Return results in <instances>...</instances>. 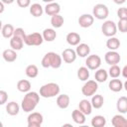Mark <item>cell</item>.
<instances>
[{
  "label": "cell",
  "instance_id": "obj_14",
  "mask_svg": "<svg viewBox=\"0 0 127 127\" xmlns=\"http://www.w3.org/2000/svg\"><path fill=\"white\" fill-rule=\"evenodd\" d=\"M92 105L91 102L87 99H81L78 103V109L85 115H90L92 112Z\"/></svg>",
  "mask_w": 127,
  "mask_h": 127
},
{
  "label": "cell",
  "instance_id": "obj_46",
  "mask_svg": "<svg viewBox=\"0 0 127 127\" xmlns=\"http://www.w3.org/2000/svg\"><path fill=\"white\" fill-rule=\"evenodd\" d=\"M123 88H124V89L127 91V79H126V81L123 83Z\"/></svg>",
  "mask_w": 127,
  "mask_h": 127
},
{
  "label": "cell",
  "instance_id": "obj_25",
  "mask_svg": "<svg viewBox=\"0 0 127 127\" xmlns=\"http://www.w3.org/2000/svg\"><path fill=\"white\" fill-rule=\"evenodd\" d=\"M108 78V71L105 70L104 68H98L95 70L94 73V79L96 82H104Z\"/></svg>",
  "mask_w": 127,
  "mask_h": 127
},
{
  "label": "cell",
  "instance_id": "obj_23",
  "mask_svg": "<svg viewBox=\"0 0 127 127\" xmlns=\"http://www.w3.org/2000/svg\"><path fill=\"white\" fill-rule=\"evenodd\" d=\"M42 35H43L44 41H47V42H53L57 38V32L53 28H47V29H45L43 31V34Z\"/></svg>",
  "mask_w": 127,
  "mask_h": 127
},
{
  "label": "cell",
  "instance_id": "obj_30",
  "mask_svg": "<svg viewBox=\"0 0 127 127\" xmlns=\"http://www.w3.org/2000/svg\"><path fill=\"white\" fill-rule=\"evenodd\" d=\"M44 117L40 112H32L27 117V123H40L42 124Z\"/></svg>",
  "mask_w": 127,
  "mask_h": 127
},
{
  "label": "cell",
  "instance_id": "obj_7",
  "mask_svg": "<svg viewBox=\"0 0 127 127\" xmlns=\"http://www.w3.org/2000/svg\"><path fill=\"white\" fill-rule=\"evenodd\" d=\"M43 42H44L43 35L38 32H34L32 34L27 35L25 39V44L27 46H41Z\"/></svg>",
  "mask_w": 127,
  "mask_h": 127
},
{
  "label": "cell",
  "instance_id": "obj_18",
  "mask_svg": "<svg viewBox=\"0 0 127 127\" xmlns=\"http://www.w3.org/2000/svg\"><path fill=\"white\" fill-rule=\"evenodd\" d=\"M111 123L113 127H127V119L121 114L114 115L111 119Z\"/></svg>",
  "mask_w": 127,
  "mask_h": 127
},
{
  "label": "cell",
  "instance_id": "obj_42",
  "mask_svg": "<svg viewBox=\"0 0 127 127\" xmlns=\"http://www.w3.org/2000/svg\"><path fill=\"white\" fill-rule=\"evenodd\" d=\"M122 76L124 77V78H127V64L126 65H124V67L122 68Z\"/></svg>",
  "mask_w": 127,
  "mask_h": 127
},
{
  "label": "cell",
  "instance_id": "obj_4",
  "mask_svg": "<svg viewBox=\"0 0 127 127\" xmlns=\"http://www.w3.org/2000/svg\"><path fill=\"white\" fill-rule=\"evenodd\" d=\"M117 24L112 20H106L101 25V32L105 37H114L117 33Z\"/></svg>",
  "mask_w": 127,
  "mask_h": 127
},
{
  "label": "cell",
  "instance_id": "obj_16",
  "mask_svg": "<svg viewBox=\"0 0 127 127\" xmlns=\"http://www.w3.org/2000/svg\"><path fill=\"white\" fill-rule=\"evenodd\" d=\"M75 52H76V55L80 58H87L90 54V47L87 45V44H84V43H81L79 44L76 49H75Z\"/></svg>",
  "mask_w": 127,
  "mask_h": 127
},
{
  "label": "cell",
  "instance_id": "obj_21",
  "mask_svg": "<svg viewBox=\"0 0 127 127\" xmlns=\"http://www.w3.org/2000/svg\"><path fill=\"white\" fill-rule=\"evenodd\" d=\"M20 106L16 101H10L6 104V112L11 116H15L19 113Z\"/></svg>",
  "mask_w": 127,
  "mask_h": 127
},
{
  "label": "cell",
  "instance_id": "obj_9",
  "mask_svg": "<svg viewBox=\"0 0 127 127\" xmlns=\"http://www.w3.org/2000/svg\"><path fill=\"white\" fill-rule=\"evenodd\" d=\"M104 60H105L106 64L111 66V65H115V64H119L121 61V57H120L119 53H117L116 51H109L105 54Z\"/></svg>",
  "mask_w": 127,
  "mask_h": 127
},
{
  "label": "cell",
  "instance_id": "obj_45",
  "mask_svg": "<svg viewBox=\"0 0 127 127\" xmlns=\"http://www.w3.org/2000/svg\"><path fill=\"white\" fill-rule=\"evenodd\" d=\"M62 127H73L71 124H69V123H65V124H64Z\"/></svg>",
  "mask_w": 127,
  "mask_h": 127
},
{
  "label": "cell",
  "instance_id": "obj_15",
  "mask_svg": "<svg viewBox=\"0 0 127 127\" xmlns=\"http://www.w3.org/2000/svg\"><path fill=\"white\" fill-rule=\"evenodd\" d=\"M71 118L78 125H83L86 121V115L83 114L79 109H74L71 112Z\"/></svg>",
  "mask_w": 127,
  "mask_h": 127
},
{
  "label": "cell",
  "instance_id": "obj_8",
  "mask_svg": "<svg viewBox=\"0 0 127 127\" xmlns=\"http://www.w3.org/2000/svg\"><path fill=\"white\" fill-rule=\"evenodd\" d=\"M85 64L88 69L97 70L101 65V58L98 55H89L85 60Z\"/></svg>",
  "mask_w": 127,
  "mask_h": 127
},
{
  "label": "cell",
  "instance_id": "obj_41",
  "mask_svg": "<svg viewBox=\"0 0 127 127\" xmlns=\"http://www.w3.org/2000/svg\"><path fill=\"white\" fill-rule=\"evenodd\" d=\"M17 4H18V6L21 7V8H26V7L31 6L30 0H17Z\"/></svg>",
  "mask_w": 127,
  "mask_h": 127
},
{
  "label": "cell",
  "instance_id": "obj_39",
  "mask_svg": "<svg viewBox=\"0 0 127 127\" xmlns=\"http://www.w3.org/2000/svg\"><path fill=\"white\" fill-rule=\"evenodd\" d=\"M14 36L22 39L24 42H25V39L27 37V35H26V33H25V31H24L23 28H16L15 29V32H14Z\"/></svg>",
  "mask_w": 127,
  "mask_h": 127
},
{
  "label": "cell",
  "instance_id": "obj_19",
  "mask_svg": "<svg viewBox=\"0 0 127 127\" xmlns=\"http://www.w3.org/2000/svg\"><path fill=\"white\" fill-rule=\"evenodd\" d=\"M116 109L119 113L125 114L127 113V97L121 96L116 101Z\"/></svg>",
  "mask_w": 127,
  "mask_h": 127
},
{
  "label": "cell",
  "instance_id": "obj_37",
  "mask_svg": "<svg viewBox=\"0 0 127 127\" xmlns=\"http://www.w3.org/2000/svg\"><path fill=\"white\" fill-rule=\"evenodd\" d=\"M117 16H118L119 20H127V8L120 7L117 10Z\"/></svg>",
  "mask_w": 127,
  "mask_h": 127
},
{
  "label": "cell",
  "instance_id": "obj_29",
  "mask_svg": "<svg viewBox=\"0 0 127 127\" xmlns=\"http://www.w3.org/2000/svg\"><path fill=\"white\" fill-rule=\"evenodd\" d=\"M91 105L93 108L95 109H100L102 106H103V103H104V98L101 94H94L93 96H91Z\"/></svg>",
  "mask_w": 127,
  "mask_h": 127
},
{
  "label": "cell",
  "instance_id": "obj_43",
  "mask_svg": "<svg viewBox=\"0 0 127 127\" xmlns=\"http://www.w3.org/2000/svg\"><path fill=\"white\" fill-rule=\"evenodd\" d=\"M42 124L40 123H28V127H41Z\"/></svg>",
  "mask_w": 127,
  "mask_h": 127
},
{
  "label": "cell",
  "instance_id": "obj_22",
  "mask_svg": "<svg viewBox=\"0 0 127 127\" xmlns=\"http://www.w3.org/2000/svg\"><path fill=\"white\" fill-rule=\"evenodd\" d=\"M108 87L113 92H119L123 89V82L118 78H113L109 81Z\"/></svg>",
  "mask_w": 127,
  "mask_h": 127
},
{
  "label": "cell",
  "instance_id": "obj_12",
  "mask_svg": "<svg viewBox=\"0 0 127 127\" xmlns=\"http://www.w3.org/2000/svg\"><path fill=\"white\" fill-rule=\"evenodd\" d=\"M44 11L47 15L49 16H55V15H58L60 14V11H61V6L59 3L57 2H51V3H48L45 8H44Z\"/></svg>",
  "mask_w": 127,
  "mask_h": 127
},
{
  "label": "cell",
  "instance_id": "obj_13",
  "mask_svg": "<svg viewBox=\"0 0 127 127\" xmlns=\"http://www.w3.org/2000/svg\"><path fill=\"white\" fill-rule=\"evenodd\" d=\"M65 40H66V43L69 45V46H78L80 41H81V38H80V35L76 32H70L66 35L65 37Z\"/></svg>",
  "mask_w": 127,
  "mask_h": 127
},
{
  "label": "cell",
  "instance_id": "obj_40",
  "mask_svg": "<svg viewBox=\"0 0 127 127\" xmlns=\"http://www.w3.org/2000/svg\"><path fill=\"white\" fill-rule=\"evenodd\" d=\"M8 100V93L5 90H0V104L4 105Z\"/></svg>",
  "mask_w": 127,
  "mask_h": 127
},
{
  "label": "cell",
  "instance_id": "obj_20",
  "mask_svg": "<svg viewBox=\"0 0 127 127\" xmlns=\"http://www.w3.org/2000/svg\"><path fill=\"white\" fill-rule=\"evenodd\" d=\"M2 57L4 59L5 62L7 63H13L17 60V54H16V51L12 50V49H7V50H4L3 53H2Z\"/></svg>",
  "mask_w": 127,
  "mask_h": 127
},
{
  "label": "cell",
  "instance_id": "obj_17",
  "mask_svg": "<svg viewBox=\"0 0 127 127\" xmlns=\"http://www.w3.org/2000/svg\"><path fill=\"white\" fill-rule=\"evenodd\" d=\"M69 102H70V98L67 94L64 93V94H60L57 97V105L61 108V109H65L69 106Z\"/></svg>",
  "mask_w": 127,
  "mask_h": 127
},
{
  "label": "cell",
  "instance_id": "obj_26",
  "mask_svg": "<svg viewBox=\"0 0 127 127\" xmlns=\"http://www.w3.org/2000/svg\"><path fill=\"white\" fill-rule=\"evenodd\" d=\"M30 13H31L32 16H34L36 18L41 17L44 13V8L39 3H33L30 6Z\"/></svg>",
  "mask_w": 127,
  "mask_h": 127
},
{
  "label": "cell",
  "instance_id": "obj_34",
  "mask_svg": "<svg viewBox=\"0 0 127 127\" xmlns=\"http://www.w3.org/2000/svg\"><path fill=\"white\" fill-rule=\"evenodd\" d=\"M64 23V19L62 15L58 14V15H55L53 17H51V24L54 28L58 29V28H61Z\"/></svg>",
  "mask_w": 127,
  "mask_h": 127
},
{
  "label": "cell",
  "instance_id": "obj_24",
  "mask_svg": "<svg viewBox=\"0 0 127 127\" xmlns=\"http://www.w3.org/2000/svg\"><path fill=\"white\" fill-rule=\"evenodd\" d=\"M14 32H15V29H14L13 25H11V24H5V25L2 26L1 34H2V36L4 38L11 39L14 36Z\"/></svg>",
  "mask_w": 127,
  "mask_h": 127
},
{
  "label": "cell",
  "instance_id": "obj_27",
  "mask_svg": "<svg viewBox=\"0 0 127 127\" xmlns=\"http://www.w3.org/2000/svg\"><path fill=\"white\" fill-rule=\"evenodd\" d=\"M24 43L25 42L22 39H20L18 37H15V36H13L10 39V47L14 51H20V50H22V48L24 46Z\"/></svg>",
  "mask_w": 127,
  "mask_h": 127
},
{
  "label": "cell",
  "instance_id": "obj_38",
  "mask_svg": "<svg viewBox=\"0 0 127 127\" xmlns=\"http://www.w3.org/2000/svg\"><path fill=\"white\" fill-rule=\"evenodd\" d=\"M117 29L121 33H127V20H119L117 23Z\"/></svg>",
  "mask_w": 127,
  "mask_h": 127
},
{
  "label": "cell",
  "instance_id": "obj_10",
  "mask_svg": "<svg viewBox=\"0 0 127 127\" xmlns=\"http://www.w3.org/2000/svg\"><path fill=\"white\" fill-rule=\"evenodd\" d=\"M61 56H62L63 61L64 63H66V64H72L76 60V57H77L76 52L73 49H71V48L64 49Z\"/></svg>",
  "mask_w": 127,
  "mask_h": 127
},
{
  "label": "cell",
  "instance_id": "obj_11",
  "mask_svg": "<svg viewBox=\"0 0 127 127\" xmlns=\"http://www.w3.org/2000/svg\"><path fill=\"white\" fill-rule=\"evenodd\" d=\"M77 22L81 28H89L94 22V17L91 14H82L79 16Z\"/></svg>",
  "mask_w": 127,
  "mask_h": 127
},
{
  "label": "cell",
  "instance_id": "obj_32",
  "mask_svg": "<svg viewBox=\"0 0 127 127\" xmlns=\"http://www.w3.org/2000/svg\"><path fill=\"white\" fill-rule=\"evenodd\" d=\"M121 43L119 41V39H117L116 37H111L108 38V40L106 41V47L109 49V51H116L119 49Z\"/></svg>",
  "mask_w": 127,
  "mask_h": 127
},
{
  "label": "cell",
  "instance_id": "obj_47",
  "mask_svg": "<svg viewBox=\"0 0 127 127\" xmlns=\"http://www.w3.org/2000/svg\"><path fill=\"white\" fill-rule=\"evenodd\" d=\"M78 127H89V126H87V125H84V124H83V125H79Z\"/></svg>",
  "mask_w": 127,
  "mask_h": 127
},
{
  "label": "cell",
  "instance_id": "obj_31",
  "mask_svg": "<svg viewBox=\"0 0 127 127\" xmlns=\"http://www.w3.org/2000/svg\"><path fill=\"white\" fill-rule=\"evenodd\" d=\"M91 126L92 127H105L106 125V118L102 115H95L91 119Z\"/></svg>",
  "mask_w": 127,
  "mask_h": 127
},
{
  "label": "cell",
  "instance_id": "obj_5",
  "mask_svg": "<svg viewBox=\"0 0 127 127\" xmlns=\"http://www.w3.org/2000/svg\"><path fill=\"white\" fill-rule=\"evenodd\" d=\"M109 15V10L108 7L105 4L98 3L94 5L92 9V16L98 20H105Z\"/></svg>",
  "mask_w": 127,
  "mask_h": 127
},
{
  "label": "cell",
  "instance_id": "obj_6",
  "mask_svg": "<svg viewBox=\"0 0 127 127\" xmlns=\"http://www.w3.org/2000/svg\"><path fill=\"white\" fill-rule=\"evenodd\" d=\"M98 89V82L95 80H87L81 87V93L84 96H93L96 94V91Z\"/></svg>",
  "mask_w": 127,
  "mask_h": 127
},
{
  "label": "cell",
  "instance_id": "obj_28",
  "mask_svg": "<svg viewBox=\"0 0 127 127\" xmlns=\"http://www.w3.org/2000/svg\"><path fill=\"white\" fill-rule=\"evenodd\" d=\"M32 85H31V82L27 79H20L18 82H17V89L20 91V92H25V93H28L30 92V89H31Z\"/></svg>",
  "mask_w": 127,
  "mask_h": 127
},
{
  "label": "cell",
  "instance_id": "obj_44",
  "mask_svg": "<svg viewBox=\"0 0 127 127\" xmlns=\"http://www.w3.org/2000/svg\"><path fill=\"white\" fill-rule=\"evenodd\" d=\"M0 7H1V9H0V13H2L3 12V10H4V6H3V3L0 1Z\"/></svg>",
  "mask_w": 127,
  "mask_h": 127
},
{
  "label": "cell",
  "instance_id": "obj_36",
  "mask_svg": "<svg viewBox=\"0 0 127 127\" xmlns=\"http://www.w3.org/2000/svg\"><path fill=\"white\" fill-rule=\"evenodd\" d=\"M122 73V69L117 65V64H115V65H111L110 67H109V69H108V75L110 76V77H112V78H117V77H119V75Z\"/></svg>",
  "mask_w": 127,
  "mask_h": 127
},
{
  "label": "cell",
  "instance_id": "obj_33",
  "mask_svg": "<svg viewBox=\"0 0 127 127\" xmlns=\"http://www.w3.org/2000/svg\"><path fill=\"white\" fill-rule=\"evenodd\" d=\"M25 73L30 78H35L39 74V68L36 64H29L25 69Z\"/></svg>",
  "mask_w": 127,
  "mask_h": 127
},
{
  "label": "cell",
  "instance_id": "obj_35",
  "mask_svg": "<svg viewBox=\"0 0 127 127\" xmlns=\"http://www.w3.org/2000/svg\"><path fill=\"white\" fill-rule=\"evenodd\" d=\"M77 77L81 81H87L89 78V69L86 66H80L77 69Z\"/></svg>",
  "mask_w": 127,
  "mask_h": 127
},
{
  "label": "cell",
  "instance_id": "obj_3",
  "mask_svg": "<svg viewBox=\"0 0 127 127\" xmlns=\"http://www.w3.org/2000/svg\"><path fill=\"white\" fill-rule=\"evenodd\" d=\"M61 91V87L56 82H49L40 87V96L44 98H52L56 95H59Z\"/></svg>",
  "mask_w": 127,
  "mask_h": 127
},
{
  "label": "cell",
  "instance_id": "obj_1",
  "mask_svg": "<svg viewBox=\"0 0 127 127\" xmlns=\"http://www.w3.org/2000/svg\"><path fill=\"white\" fill-rule=\"evenodd\" d=\"M40 101V94L36 91H30L25 94L24 98L21 102V108L24 112H32L37 107L38 103Z\"/></svg>",
  "mask_w": 127,
  "mask_h": 127
},
{
  "label": "cell",
  "instance_id": "obj_2",
  "mask_svg": "<svg viewBox=\"0 0 127 127\" xmlns=\"http://www.w3.org/2000/svg\"><path fill=\"white\" fill-rule=\"evenodd\" d=\"M63 64V59L62 56L55 52H49L47 53L41 62V64L43 67L48 68V67H53V68H59L61 67Z\"/></svg>",
  "mask_w": 127,
  "mask_h": 127
}]
</instances>
